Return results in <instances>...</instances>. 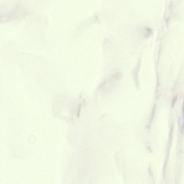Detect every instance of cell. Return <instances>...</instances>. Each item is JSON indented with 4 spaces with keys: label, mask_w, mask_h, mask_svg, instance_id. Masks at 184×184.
<instances>
[{
    "label": "cell",
    "mask_w": 184,
    "mask_h": 184,
    "mask_svg": "<svg viewBox=\"0 0 184 184\" xmlns=\"http://www.w3.org/2000/svg\"><path fill=\"white\" fill-rule=\"evenodd\" d=\"M27 14L24 9L20 6L17 5L8 12L3 14V16L1 17V21H3V22L12 21L18 18L22 17Z\"/></svg>",
    "instance_id": "obj_1"
}]
</instances>
